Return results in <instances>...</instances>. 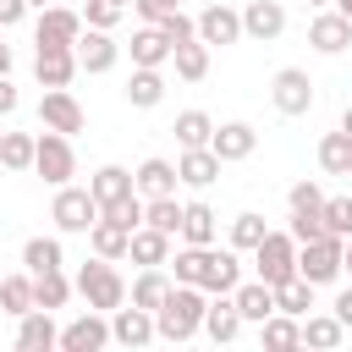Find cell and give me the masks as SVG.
<instances>
[{"instance_id": "1", "label": "cell", "mask_w": 352, "mask_h": 352, "mask_svg": "<svg viewBox=\"0 0 352 352\" xmlns=\"http://www.w3.org/2000/svg\"><path fill=\"white\" fill-rule=\"evenodd\" d=\"M204 302H209V292H204V286L176 280V286H170V297L154 308V336H160V341H192V336L204 330Z\"/></svg>"}, {"instance_id": "2", "label": "cell", "mask_w": 352, "mask_h": 352, "mask_svg": "<svg viewBox=\"0 0 352 352\" xmlns=\"http://www.w3.org/2000/svg\"><path fill=\"white\" fill-rule=\"evenodd\" d=\"M77 292H82V302L99 308V314H110V308L126 302V280H121L116 258H99V253H94V264L77 270Z\"/></svg>"}, {"instance_id": "3", "label": "cell", "mask_w": 352, "mask_h": 352, "mask_svg": "<svg viewBox=\"0 0 352 352\" xmlns=\"http://www.w3.org/2000/svg\"><path fill=\"white\" fill-rule=\"evenodd\" d=\"M33 170H38L50 187H66V182L77 176V154H72V138L44 126V138L33 143Z\"/></svg>"}, {"instance_id": "4", "label": "cell", "mask_w": 352, "mask_h": 352, "mask_svg": "<svg viewBox=\"0 0 352 352\" xmlns=\"http://www.w3.org/2000/svg\"><path fill=\"white\" fill-rule=\"evenodd\" d=\"M253 264H258V280L264 286H280L297 275V242L292 231H264V242L253 248Z\"/></svg>"}, {"instance_id": "5", "label": "cell", "mask_w": 352, "mask_h": 352, "mask_svg": "<svg viewBox=\"0 0 352 352\" xmlns=\"http://www.w3.org/2000/svg\"><path fill=\"white\" fill-rule=\"evenodd\" d=\"M341 242L346 236H314V242H297V275L314 280V286H330L341 275Z\"/></svg>"}, {"instance_id": "6", "label": "cell", "mask_w": 352, "mask_h": 352, "mask_svg": "<svg viewBox=\"0 0 352 352\" xmlns=\"http://www.w3.org/2000/svg\"><path fill=\"white\" fill-rule=\"evenodd\" d=\"M50 220L60 226V231H72V236H88V226L99 220V204H94V192L88 187H55V204H50Z\"/></svg>"}, {"instance_id": "7", "label": "cell", "mask_w": 352, "mask_h": 352, "mask_svg": "<svg viewBox=\"0 0 352 352\" xmlns=\"http://www.w3.org/2000/svg\"><path fill=\"white\" fill-rule=\"evenodd\" d=\"M270 99H275L280 116H308V110H314V77H308L302 66H280V72L270 77Z\"/></svg>"}, {"instance_id": "8", "label": "cell", "mask_w": 352, "mask_h": 352, "mask_svg": "<svg viewBox=\"0 0 352 352\" xmlns=\"http://www.w3.org/2000/svg\"><path fill=\"white\" fill-rule=\"evenodd\" d=\"M77 38H82V16L77 11H66V6H44L38 11V33H33L38 50H72Z\"/></svg>"}, {"instance_id": "9", "label": "cell", "mask_w": 352, "mask_h": 352, "mask_svg": "<svg viewBox=\"0 0 352 352\" xmlns=\"http://www.w3.org/2000/svg\"><path fill=\"white\" fill-rule=\"evenodd\" d=\"M38 121H44L50 132H66V138H77V132L88 126L82 104L72 99V88H44V99H38Z\"/></svg>"}, {"instance_id": "10", "label": "cell", "mask_w": 352, "mask_h": 352, "mask_svg": "<svg viewBox=\"0 0 352 352\" xmlns=\"http://www.w3.org/2000/svg\"><path fill=\"white\" fill-rule=\"evenodd\" d=\"M236 280H242V258H236V248H204V270H198V286L209 292V297H220V292H236Z\"/></svg>"}, {"instance_id": "11", "label": "cell", "mask_w": 352, "mask_h": 352, "mask_svg": "<svg viewBox=\"0 0 352 352\" xmlns=\"http://www.w3.org/2000/svg\"><path fill=\"white\" fill-rule=\"evenodd\" d=\"M280 33H286V6H280V0H248V6H242V38L275 44Z\"/></svg>"}, {"instance_id": "12", "label": "cell", "mask_w": 352, "mask_h": 352, "mask_svg": "<svg viewBox=\"0 0 352 352\" xmlns=\"http://www.w3.org/2000/svg\"><path fill=\"white\" fill-rule=\"evenodd\" d=\"M72 50H77V72H94V77L121 60V44H116L104 28H82V38H77Z\"/></svg>"}, {"instance_id": "13", "label": "cell", "mask_w": 352, "mask_h": 352, "mask_svg": "<svg viewBox=\"0 0 352 352\" xmlns=\"http://www.w3.org/2000/svg\"><path fill=\"white\" fill-rule=\"evenodd\" d=\"M110 341H121V346H148V341H154V314L138 308V302H132V308H126V302L110 308Z\"/></svg>"}, {"instance_id": "14", "label": "cell", "mask_w": 352, "mask_h": 352, "mask_svg": "<svg viewBox=\"0 0 352 352\" xmlns=\"http://www.w3.org/2000/svg\"><path fill=\"white\" fill-rule=\"evenodd\" d=\"M209 148H214V160H220V165H236V160H248V154L258 148V132H253L248 121H226V126H214Z\"/></svg>"}, {"instance_id": "15", "label": "cell", "mask_w": 352, "mask_h": 352, "mask_svg": "<svg viewBox=\"0 0 352 352\" xmlns=\"http://www.w3.org/2000/svg\"><path fill=\"white\" fill-rule=\"evenodd\" d=\"M104 341H110V319H99V308H88L82 319H72V324L60 330L55 346H66V352H99Z\"/></svg>"}, {"instance_id": "16", "label": "cell", "mask_w": 352, "mask_h": 352, "mask_svg": "<svg viewBox=\"0 0 352 352\" xmlns=\"http://www.w3.org/2000/svg\"><path fill=\"white\" fill-rule=\"evenodd\" d=\"M308 44H314L319 55H341V50H352V22H346L341 11H319V16L308 22Z\"/></svg>"}, {"instance_id": "17", "label": "cell", "mask_w": 352, "mask_h": 352, "mask_svg": "<svg viewBox=\"0 0 352 352\" xmlns=\"http://www.w3.org/2000/svg\"><path fill=\"white\" fill-rule=\"evenodd\" d=\"M55 341H60V330H55L50 308H28L16 319V352H50Z\"/></svg>"}, {"instance_id": "18", "label": "cell", "mask_w": 352, "mask_h": 352, "mask_svg": "<svg viewBox=\"0 0 352 352\" xmlns=\"http://www.w3.org/2000/svg\"><path fill=\"white\" fill-rule=\"evenodd\" d=\"M33 77H38V88H72V77H77V50H38V55H33Z\"/></svg>"}, {"instance_id": "19", "label": "cell", "mask_w": 352, "mask_h": 352, "mask_svg": "<svg viewBox=\"0 0 352 352\" xmlns=\"http://www.w3.org/2000/svg\"><path fill=\"white\" fill-rule=\"evenodd\" d=\"M88 192H94V204H99V209H110V204L132 198L138 187H132V170H126V165H99V170L88 176Z\"/></svg>"}, {"instance_id": "20", "label": "cell", "mask_w": 352, "mask_h": 352, "mask_svg": "<svg viewBox=\"0 0 352 352\" xmlns=\"http://www.w3.org/2000/svg\"><path fill=\"white\" fill-rule=\"evenodd\" d=\"M204 336H209V341H236V336H242V314H236L231 292H220V297L204 302Z\"/></svg>"}, {"instance_id": "21", "label": "cell", "mask_w": 352, "mask_h": 352, "mask_svg": "<svg viewBox=\"0 0 352 352\" xmlns=\"http://www.w3.org/2000/svg\"><path fill=\"white\" fill-rule=\"evenodd\" d=\"M198 38L214 50V44H236L242 38V11H231V6H209L204 16H198Z\"/></svg>"}, {"instance_id": "22", "label": "cell", "mask_w": 352, "mask_h": 352, "mask_svg": "<svg viewBox=\"0 0 352 352\" xmlns=\"http://www.w3.org/2000/svg\"><path fill=\"white\" fill-rule=\"evenodd\" d=\"M231 302H236L242 324H258V319H270V314H275V286H264V280H236Z\"/></svg>"}, {"instance_id": "23", "label": "cell", "mask_w": 352, "mask_h": 352, "mask_svg": "<svg viewBox=\"0 0 352 352\" xmlns=\"http://www.w3.org/2000/svg\"><path fill=\"white\" fill-rule=\"evenodd\" d=\"M176 165L170 160H143L138 170H132V187H138V198H165V192H176Z\"/></svg>"}, {"instance_id": "24", "label": "cell", "mask_w": 352, "mask_h": 352, "mask_svg": "<svg viewBox=\"0 0 352 352\" xmlns=\"http://www.w3.org/2000/svg\"><path fill=\"white\" fill-rule=\"evenodd\" d=\"M182 242H192V248H209L214 236H220V220H214V209L209 204H182V231H176Z\"/></svg>"}, {"instance_id": "25", "label": "cell", "mask_w": 352, "mask_h": 352, "mask_svg": "<svg viewBox=\"0 0 352 352\" xmlns=\"http://www.w3.org/2000/svg\"><path fill=\"white\" fill-rule=\"evenodd\" d=\"M160 99H165L160 66H132V77H126V104H132V110H154Z\"/></svg>"}, {"instance_id": "26", "label": "cell", "mask_w": 352, "mask_h": 352, "mask_svg": "<svg viewBox=\"0 0 352 352\" xmlns=\"http://www.w3.org/2000/svg\"><path fill=\"white\" fill-rule=\"evenodd\" d=\"M126 258H132V264H143V270H148V264H165V258H170V236H165V231H154V226H138V231H132V242H126Z\"/></svg>"}, {"instance_id": "27", "label": "cell", "mask_w": 352, "mask_h": 352, "mask_svg": "<svg viewBox=\"0 0 352 352\" xmlns=\"http://www.w3.org/2000/svg\"><path fill=\"white\" fill-rule=\"evenodd\" d=\"M176 176H182L187 187H209V182L220 176V160H214V148H182V160H176Z\"/></svg>"}, {"instance_id": "28", "label": "cell", "mask_w": 352, "mask_h": 352, "mask_svg": "<svg viewBox=\"0 0 352 352\" xmlns=\"http://www.w3.org/2000/svg\"><path fill=\"white\" fill-rule=\"evenodd\" d=\"M170 286H176V280H170V275H165V264H148V270H143V275H138V280H132V302H138V308H148V314H154V308H160V302H165V297H170Z\"/></svg>"}, {"instance_id": "29", "label": "cell", "mask_w": 352, "mask_h": 352, "mask_svg": "<svg viewBox=\"0 0 352 352\" xmlns=\"http://www.w3.org/2000/svg\"><path fill=\"white\" fill-rule=\"evenodd\" d=\"M170 60H176V77H182V82H204V77H209V44H204V38L176 44Z\"/></svg>"}, {"instance_id": "30", "label": "cell", "mask_w": 352, "mask_h": 352, "mask_svg": "<svg viewBox=\"0 0 352 352\" xmlns=\"http://www.w3.org/2000/svg\"><path fill=\"white\" fill-rule=\"evenodd\" d=\"M126 242H132V231L116 226V220H94V226H88V248H94L99 258H126Z\"/></svg>"}, {"instance_id": "31", "label": "cell", "mask_w": 352, "mask_h": 352, "mask_svg": "<svg viewBox=\"0 0 352 352\" xmlns=\"http://www.w3.org/2000/svg\"><path fill=\"white\" fill-rule=\"evenodd\" d=\"M258 336H264V346H275V352H286V346H302V319H292V314H270V319H258Z\"/></svg>"}, {"instance_id": "32", "label": "cell", "mask_w": 352, "mask_h": 352, "mask_svg": "<svg viewBox=\"0 0 352 352\" xmlns=\"http://www.w3.org/2000/svg\"><path fill=\"white\" fill-rule=\"evenodd\" d=\"M346 341V324L336 314H302V346H341Z\"/></svg>"}, {"instance_id": "33", "label": "cell", "mask_w": 352, "mask_h": 352, "mask_svg": "<svg viewBox=\"0 0 352 352\" xmlns=\"http://www.w3.org/2000/svg\"><path fill=\"white\" fill-rule=\"evenodd\" d=\"M170 60V44H165V33L148 22V28H138L132 33V66H165Z\"/></svg>"}, {"instance_id": "34", "label": "cell", "mask_w": 352, "mask_h": 352, "mask_svg": "<svg viewBox=\"0 0 352 352\" xmlns=\"http://www.w3.org/2000/svg\"><path fill=\"white\" fill-rule=\"evenodd\" d=\"M319 170L324 176H346L352 170V138L346 132H324L319 138Z\"/></svg>"}, {"instance_id": "35", "label": "cell", "mask_w": 352, "mask_h": 352, "mask_svg": "<svg viewBox=\"0 0 352 352\" xmlns=\"http://www.w3.org/2000/svg\"><path fill=\"white\" fill-rule=\"evenodd\" d=\"M170 132H176V143H182V148H209V138H214V121H209L204 110H182Z\"/></svg>"}, {"instance_id": "36", "label": "cell", "mask_w": 352, "mask_h": 352, "mask_svg": "<svg viewBox=\"0 0 352 352\" xmlns=\"http://www.w3.org/2000/svg\"><path fill=\"white\" fill-rule=\"evenodd\" d=\"M143 226L176 236V231H182V204H176V192H165V198H143Z\"/></svg>"}, {"instance_id": "37", "label": "cell", "mask_w": 352, "mask_h": 352, "mask_svg": "<svg viewBox=\"0 0 352 352\" xmlns=\"http://www.w3.org/2000/svg\"><path fill=\"white\" fill-rule=\"evenodd\" d=\"M22 264H28V275H44V270H60V264H66V253H60V242H55V236H28Z\"/></svg>"}, {"instance_id": "38", "label": "cell", "mask_w": 352, "mask_h": 352, "mask_svg": "<svg viewBox=\"0 0 352 352\" xmlns=\"http://www.w3.org/2000/svg\"><path fill=\"white\" fill-rule=\"evenodd\" d=\"M275 308H280V314H292V319H302V314L314 308V280H302V275L280 280V286H275Z\"/></svg>"}, {"instance_id": "39", "label": "cell", "mask_w": 352, "mask_h": 352, "mask_svg": "<svg viewBox=\"0 0 352 352\" xmlns=\"http://www.w3.org/2000/svg\"><path fill=\"white\" fill-rule=\"evenodd\" d=\"M66 297H72V280L60 270L33 275V308H66Z\"/></svg>"}, {"instance_id": "40", "label": "cell", "mask_w": 352, "mask_h": 352, "mask_svg": "<svg viewBox=\"0 0 352 352\" xmlns=\"http://www.w3.org/2000/svg\"><path fill=\"white\" fill-rule=\"evenodd\" d=\"M33 132H0V165L6 170H33Z\"/></svg>"}, {"instance_id": "41", "label": "cell", "mask_w": 352, "mask_h": 352, "mask_svg": "<svg viewBox=\"0 0 352 352\" xmlns=\"http://www.w3.org/2000/svg\"><path fill=\"white\" fill-rule=\"evenodd\" d=\"M33 308V275H0V314H28Z\"/></svg>"}, {"instance_id": "42", "label": "cell", "mask_w": 352, "mask_h": 352, "mask_svg": "<svg viewBox=\"0 0 352 352\" xmlns=\"http://www.w3.org/2000/svg\"><path fill=\"white\" fill-rule=\"evenodd\" d=\"M264 231H270V226H264V214H253V209H248V214H236V220H231V248H236V253H253V248L264 242Z\"/></svg>"}, {"instance_id": "43", "label": "cell", "mask_w": 352, "mask_h": 352, "mask_svg": "<svg viewBox=\"0 0 352 352\" xmlns=\"http://www.w3.org/2000/svg\"><path fill=\"white\" fill-rule=\"evenodd\" d=\"M319 220L330 236H352V198H324L319 204Z\"/></svg>"}, {"instance_id": "44", "label": "cell", "mask_w": 352, "mask_h": 352, "mask_svg": "<svg viewBox=\"0 0 352 352\" xmlns=\"http://www.w3.org/2000/svg\"><path fill=\"white\" fill-rule=\"evenodd\" d=\"M154 28L165 33V44H170V50H176V44H187V38H198V22H192L187 11H170V16H160Z\"/></svg>"}, {"instance_id": "45", "label": "cell", "mask_w": 352, "mask_h": 352, "mask_svg": "<svg viewBox=\"0 0 352 352\" xmlns=\"http://www.w3.org/2000/svg\"><path fill=\"white\" fill-rule=\"evenodd\" d=\"M165 264H170V280H187V286H198V270H204V248H192V242H187V248H182L176 258H165Z\"/></svg>"}, {"instance_id": "46", "label": "cell", "mask_w": 352, "mask_h": 352, "mask_svg": "<svg viewBox=\"0 0 352 352\" xmlns=\"http://www.w3.org/2000/svg\"><path fill=\"white\" fill-rule=\"evenodd\" d=\"M121 11H126L121 0H82V22H88V28H104V33L121 22Z\"/></svg>"}, {"instance_id": "47", "label": "cell", "mask_w": 352, "mask_h": 352, "mask_svg": "<svg viewBox=\"0 0 352 352\" xmlns=\"http://www.w3.org/2000/svg\"><path fill=\"white\" fill-rule=\"evenodd\" d=\"M99 220H116V226H126V231H138V226H143V198L132 192V198H121V204H110V209H99Z\"/></svg>"}, {"instance_id": "48", "label": "cell", "mask_w": 352, "mask_h": 352, "mask_svg": "<svg viewBox=\"0 0 352 352\" xmlns=\"http://www.w3.org/2000/svg\"><path fill=\"white\" fill-rule=\"evenodd\" d=\"M314 236H324L319 209H292V242H314Z\"/></svg>"}, {"instance_id": "49", "label": "cell", "mask_w": 352, "mask_h": 352, "mask_svg": "<svg viewBox=\"0 0 352 352\" xmlns=\"http://www.w3.org/2000/svg\"><path fill=\"white\" fill-rule=\"evenodd\" d=\"M286 204H292V209H319V204H324V192H319V182H292Z\"/></svg>"}, {"instance_id": "50", "label": "cell", "mask_w": 352, "mask_h": 352, "mask_svg": "<svg viewBox=\"0 0 352 352\" xmlns=\"http://www.w3.org/2000/svg\"><path fill=\"white\" fill-rule=\"evenodd\" d=\"M132 6H138V16H143V22H160V16L182 11V0H132Z\"/></svg>"}, {"instance_id": "51", "label": "cell", "mask_w": 352, "mask_h": 352, "mask_svg": "<svg viewBox=\"0 0 352 352\" xmlns=\"http://www.w3.org/2000/svg\"><path fill=\"white\" fill-rule=\"evenodd\" d=\"M28 16V0H0V28H16Z\"/></svg>"}, {"instance_id": "52", "label": "cell", "mask_w": 352, "mask_h": 352, "mask_svg": "<svg viewBox=\"0 0 352 352\" xmlns=\"http://www.w3.org/2000/svg\"><path fill=\"white\" fill-rule=\"evenodd\" d=\"M16 110V88H11V77H0V116H11Z\"/></svg>"}, {"instance_id": "53", "label": "cell", "mask_w": 352, "mask_h": 352, "mask_svg": "<svg viewBox=\"0 0 352 352\" xmlns=\"http://www.w3.org/2000/svg\"><path fill=\"white\" fill-rule=\"evenodd\" d=\"M336 319H341V324H346V330H352V286H346V292H341V297H336Z\"/></svg>"}, {"instance_id": "54", "label": "cell", "mask_w": 352, "mask_h": 352, "mask_svg": "<svg viewBox=\"0 0 352 352\" xmlns=\"http://www.w3.org/2000/svg\"><path fill=\"white\" fill-rule=\"evenodd\" d=\"M0 77H11V44H0Z\"/></svg>"}, {"instance_id": "55", "label": "cell", "mask_w": 352, "mask_h": 352, "mask_svg": "<svg viewBox=\"0 0 352 352\" xmlns=\"http://www.w3.org/2000/svg\"><path fill=\"white\" fill-rule=\"evenodd\" d=\"M341 270H346V275H352V236H346V242H341Z\"/></svg>"}, {"instance_id": "56", "label": "cell", "mask_w": 352, "mask_h": 352, "mask_svg": "<svg viewBox=\"0 0 352 352\" xmlns=\"http://www.w3.org/2000/svg\"><path fill=\"white\" fill-rule=\"evenodd\" d=\"M341 132H346V138H352V104H346V110H341Z\"/></svg>"}, {"instance_id": "57", "label": "cell", "mask_w": 352, "mask_h": 352, "mask_svg": "<svg viewBox=\"0 0 352 352\" xmlns=\"http://www.w3.org/2000/svg\"><path fill=\"white\" fill-rule=\"evenodd\" d=\"M330 6H336V11H341V16L352 22V0H330Z\"/></svg>"}, {"instance_id": "58", "label": "cell", "mask_w": 352, "mask_h": 352, "mask_svg": "<svg viewBox=\"0 0 352 352\" xmlns=\"http://www.w3.org/2000/svg\"><path fill=\"white\" fill-rule=\"evenodd\" d=\"M28 6H38V11H44V6H50V0H28Z\"/></svg>"}, {"instance_id": "59", "label": "cell", "mask_w": 352, "mask_h": 352, "mask_svg": "<svg viewBox=\"0 0 352 352\" xmlns=\"http://www.w3.org/2000/svg\"><path fill=\"white\" fill-rule=\"evenodd\" d=\"M308 6H330V0H308Z\"/></svg>"}, {"instance_id": "60", "label": "cell", "mask_w": 352, "mask_h": 352, "mask_svg": "<svg viewBox=\"0 0 352 352\" xmlns=\"http://www.w3.org/2000/svg\"><path fill=\"white\" fill-rule=\"evenodd\" d=\"M121 6H126V0H121Z\"/></svg>"}, {"instance_id": "61", "label": "cell", "mask_w": 352, "mask_h": 352, "mask_svg": "<svg viewBox=\"0 0 352 352\" xmlns=\"http://www.w3.org/2000/svg\"><path fill=\"white\" fill-rule=\"evenodd\" d=\"M346 176H352V170H346Z\"/></svg>"}, {"instance_id": "62", "label": "cell", "mask_w": 352, "mask_h": 352, "mask_svg": "<svg viewBox=\"0 0 352 352\" xmlns=\"http://www.w3.org/2000/svg\"><path fill=\"white\" fill-rule=\"evenodd\" d=\"M0 275H6V270H0Z\"/></svg>"}]
</instances>
